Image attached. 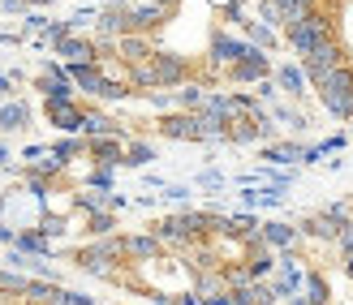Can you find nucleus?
<instances>
[{
	"instance_id": "obj_2",
	"label": "nucleus",
	"mask_w": 353,
	"mask_h": 305,
	"mask_svg": "<svg viewBox=\"0 0 353 305\" xmlns=\"http://www.w3.org/2000/svg\"><path fill=\"white\" fill-rule=\"evenodd\" d=\"M121 249H125V254H138V258H147V254H155V241H147V237H134V241H125Z\"/></svg>"
},
{
	"instance_id": "obj_3",
	"label": "nucleus",
	"mask_w": 353,
	"mask_h": 305,
	"mask_svg": "<svg viewBox=\"0 0 353 305\" xmlns=\"http://www.w3.org/2000/svg\"><path fill=\"white\" fill-rule=\"evenodd\" d=\"M22 107H9V112H0V129H17V125H22Z\"/></svg>"
},
{
	"instance_id": "obj_1",
	"label": "nucleus",
	"mask_w": 353,
	"mask_h": 305,
	"mask_svg": "<svg viewBox=\"0 0 353 305\" xmlns=\"http://www.w3.org/2000/svg\"><path fill=\"white\" fill-rule=\"evenodd\" d=\"M233 305H268V288H241Z\"/></svg>"
},
{
	"instance_id": "obj_4",
	"label": "nucleus",
	"mask_w": 353,
	"mask_h": 305,
	"mask_svg": "<svg viewBox=\"0 0 353 305\" xmlns=\"http://www.w3.org/2000/svg\"><path fill=\"white\" fill-rule=\"evenodd\" d=\"M268 241H272V245H285V241H289V228L272 224V228H268Z\"/></svg>"
}]
</instances>
